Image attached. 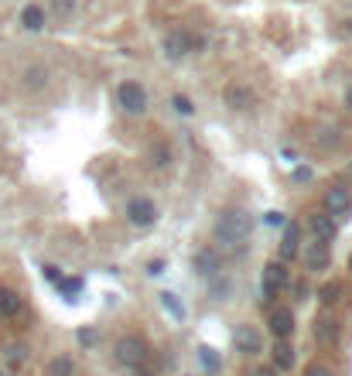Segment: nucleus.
<instances>
[{
  "label": "nucleus",
  "mask_w": 352,
  "mask_h": 376,
  "mask_svg": "<svg viewBox=\"0 0 352 376\" xmlns=\"http://www.w3.org/2000/svg\"><path fill=\"white\" fill-rule=\"evenodd\" d=\"M147 342L140 339V335H123L120 342H116V363H123L127 370H140L144 363H147Z\"/></svg>",
  "instance_id": "3"
},
{
  "label": "nucleus",
  "mask_w": 352,
  "mask_h": 376,
  "mask_svg": "<svg viewBox=\"0 0 352 376\" xmlns=\"http://www.w3.org/2000/svg\"><path fill=\"white\" fill-rule=\"evenodd\" d=\"M151 161L158 164V168H168V164H171V147H168V144H161V140H158V144H154V147H151Z\"/></svg>",
  "instance_id": "24"
},
{
  "label": "nucleus",
  "mask_w": 352,
  "mask_h": 376,
  "mask_svg": "<svg viewBox=\"0 0 352 376\" xmlns=\"http://www.w3.org/2000/svg\"><path fill=\"white\" fill-rule=\"evenodd\" d=\"M267 222H271V226H280V222H284V215H280V213H267Z\"/></svg>",
  "instance_id": "35"
},
{
  "label": "nucleus",
  "mask_w": 352,
  "mask_h": 376,
  "mask_svg": "<svg viewBox=\"0 0 352 376\" xmlns=\"http://www.w3.org/2000/svg\"><path fill=\"white\" fill-rule=\"evenodd\" d=\"M72 7H76L72 0H55V11H58L62 18H69V14H72Z\"/></svg>",
  "instance_id": "28"
},
{
  "label": "nucleus",
  "mask_w": 352,
  "mask_h": 376,
  "mask_svg": "<svg viewBox=\"0 0 352 376\" xmlns=\"http://www.w3.org/2000/svg\"><path fill=\"white\" fill-rule=\"evenodd\" d=\"M304 264H308V270L328 267V243H322V240L311 243V246H308V253H304Z\"/></svg>",
  "instance_id": "15"
},
{
  "label": "nucleus",
  "mask_w": 352,
  "mask_h": 376,
  "mask_svg": "<svg viewBox=\"0 0 352 376\" xmlns=\"http://www.w3.org/2000/svg\"><path fill=\"white\" fill-rule=\"evenodd\" d=\"M127 222L137 226V229H147V226H154L158 222V206L151 202V199H130L127 202Z\"/></svg>",
  "instance_id": "6"
},
{
  "label": "nucleus",
  "mask_w": 352,
  "mask_h": 376,
  "mask_svg": "<svg viewBox=\"0 0 352 376\" xmlns=\"http://www.w3.org/2000/svg\"><path fill=\"white\" fill-rule=\"evenodd\" d=\"M161 304L168 308V311H171V315H175V318H178V322L185 318V308H182V304L175 301V295H168V291H164V295H161Z\"/></svg>",
  "instance_id": "26"
},
{
  "label": "nucleus",
  "mask_w": 352,
  "mask_h": 376,
  "mask_svg": "<svg viewBox=\"0 0 352 376\" xmlns=\"http://www.w3.org/2000/svg\"><path fill=\"white\" fill-rule=\"evenodd\" d=\"M4 359H7V370H11V373H18V370L27 363V346H21V342H11V346H7V352H4Z\"/></svg>",
  "instance_id": "18"
},
{
  "label": "nucleus",
  "mask_w": 352,
  "mask_h": 376,
  "mask_svg": "<svg viewBox=\"0 0 352 376\" xmlns=\"http://www.w3.org/2000/svg\"><path fill=\"white\" fill-rule=\"evenodd\" d=\"M116 100H120V107L127 109L130 116H140V113L147 109V89H144L140 82H120Z\"/></svg>",
  "instance_id": "5"
},
{
  "label": "nucleus",
  "mask_w": 352,
  "mask_h": 376,
  "mask_svg": "<svg viewBox=\"0 0 352 376\" xmlns=\"http://www.w3.org/2000/svg\"><path fill=\"white\" fill-rule=\"evenodd\" d=\"M349 209H352L349 192H346L342 185L328 188V192H325V215H332V219L339 222V219H346V215H349Z\"/></svg>",
  "instance_id": "9"
},
{
  "label": "nucleus",
  "mask_w": 352,
  "mask_h": 376,
  "mask_svg": "<svg viewBox=\"0 0 352 376\" xmlns=\"http://www.w3.org/2000/svg\"><path fill=\"white\" fill-rule=\"evenodd\" d=\"M339 295H342V284H339V281H328L325 288L318 291V301H322L325 308H332V304L339 301Z\"/></svg>",
  "instance_id": "23"
},
{
  "label": "nucleus",
  "mask_w": 352,
  "mask_h": 376,
  "mask_svg": "<svg viewBox=\"0 0 352 376\" xmlns=\"http://www.w3.org/2000/svg\"><path fill=\"white\" fill-rule=\"evenodd\" d=\"M298 253H301V226L298 222H287V226H284V236H280V264L298 260Z\"/></svg>",
  "instance_id": "10"
},
{
  "label": "nucleus",
  "mask_w": 352,
  "mask_h": 376,
  "mask_svg": "<svg viewBox=\"0 0 352 376\" xmlns=\"http://www.w3.org/2000/svg\"><path fill=\"white\" fill-rule=\"evenodd\" d=\"M250 233H253V219H250L243 209H226V213H219L216 226H212V236H216V243L222 250H233V246L246 243Z\"/></svg>",
  "instance_id": "1"
},
{
  "label": "nucleus",
  "mask_w": 352,
  "mask_h": 376,
  "mask_svg": "<svg viewBox=\"0 0 352 376\" xmlns=\"http://www.w3.org/2000/svg\"><path fill=\"white\" fill-rule=\"evenodd\" d=\"M195 267H198V274H209V277H212L219 270V257L212 250H198V253H195Z\"/></svg>",
  "instance_id": "20"
},
{
  "label": "nucleus",
  "mask_w": 352,
  "mask_h": 376,
  "mask_svg": "<svg viewBox=\"0 0 352 376\" xmlns=\"http://www.w3.org/2000/svg\"><path fill=\"white\" fill-rule=\"evenodd\" d=\"M267 328H271L273 339H291V332H295V311H291L287 304L271 308V315H267Z\"/></svg>",
  "instance_id": "8"
},
{
  "label": "nucleus",
  "mask_w": 352,
  "mask_h": 376,
  "mask_svg": "<svg viewBox=\"0 0 352 376\" xmlns=\"http://www.w3.org/2000/svg\"><path fill=\"white\" fill-rule=\"evenodd\" d=\"M198 363H202V370H205V373H219V370H222L219 352L209 349V346H202V349H198Z\"/></svg>",
  "instance_id": "21"
},
{
  "label": "nucleus",
  "mask_w": 352,
  "mask_h": 376,
  "mask_svg": "<svg viewBox=\"0 0 352 376\" xmlns=\"http://www.w3.org/2000/svg\"><path fill=\"white\" fill-rule=\"evenodd\" d=\"M287 284H291V270H287V264H280V260L267 264L264 274H260V308H271V301L280 295Z\"/></svg>",
  "instance_id": "2"
},
{
  "label": "nucleus",
  "mask_w": 352,
  "mask_h": 376,
  "mask_svg": "<svg viewBox=\"0 0 352 376\" xmlns=\"http://www.w3.org/2000/svg\"><path fill=\"white\" fill-rule=\"evenodd\" d=\"M79 288H82L79 277H72V281H58V291H62V295H76Z\"/></svg>",
  "instance_id": "27"
},
{
  "label": "nucleus",
  "mask_w": 352,
  "mask_h": 376,
  "mask_svg": "<svg viewBox=\"0 0 352 376\" xmlns=\"http://www.w3.org/2000/svg\"><path fill=\"white\" fill-rule=\"evenodd\" d=\"M161 270H164V260H151V264H147V274H151V277H158Z\"/></svg>",
  "instance_id": "32"
},
{
  "label": "nucleus",
  "mask_w": 352,
  "mask_h": 376,
  "mask_svg": "<svg viewBox=\"0 0 352 376\" xmlns=\"http://www.w3.org/2000/svg\"><path fill=\"white\" fill-rule=\"evenodd\" d=\"M45 376H76V359L72 356H52L45 366Z\"/></svg>",
  "instance_id": "16"
},
{
  "label": "nucleus",
  "mask_w": 352,
  "mask_h": 376,
  "mask_svg": "<svg viewBox=\"0 0 352 376\" xmlns=\"http://www.w3.org/2000/svg\"><path fill=\"white\" fill-rule=\"evenodd\" d=\"M79 342L82 346H93V342H96V332H93V328H79Z\"/></svg>",
  "instance_id": "29"
},
{
  "label": "nucleus",
  "mask_w": 352,
  "mask_h": 376,
  "mask_svg": "<svg viewBox=\"0 0 352 376\" xmlns=\"http://www.w3.org/2000/svg\"><path fill=\"white\" fill-rule=\"evenodd\" d=\"M45 277H48V281H52V284H58V281H62V274H58V267H52V264H48V267H45Z\"/></svg>",
  "instance_id": "33"
},
{
  "label": "nucleus",
  "mask_w": 352,
  "mask_h": 376,
  "mask_svg": "<svg viewBox=\"0 0 352 376\" xmlns=\"http://www.w3.org/2000/svg\"><path fill=\"white\" fill-rule=\"evenodd\" d=\"M335 335H339V322L322 318V322L315 325V339H318V342H335Z\"/></svg>",
  "instance_id": "22"
},
{
  "label": "nucleus",
  "mask_w": 352,
  "mask_h": 376,
  "mask_svg": "<svg viewBox=\"0 0 352 376\" xmlns=\"http://www.w3.org/2000/svg\"><path fill=\"white\" fill-rule=\"evenodd\" d=\"M137 376H147V373H137Z\"/></svg>",
  "instance_id": "38"
},
{
  "label": "nucleus",
  "mask_w": 352,
  "mask_h": 376,
  "mask_svg": "<svg viewBox=\"0 0 352 376\" xmlns=\"http://www.w3.org/2000/svg\"><path fill=\"white\" fill-rule=\"evenodd\" d=\"M349 267H352V260H349Z\"/></svg>",
  "instance_id": "40"
},
{
  "label": "nucleus",
  "mask_w": 352,
  "mask_h": 376,
  "mask_svg": "<svg viewBox=\"0 0 352 376\" xmlns=\"http://www.w3.org/2000/svg\"><path fill=\"white\" fill-rule=\"evenodd\" d=\"M202 48H205V41H202V38H191L189 31H171V34L164 38V55H168L171 62L185 58L189 52H202Z\"/></svg>",
  "instance_id": "4"
},
{
  "label": "nucleus",
  "mask_w": 352,
  "mask_h": 376,
  "mask_svg": "<svg viewBox=\"0 0 352 376\" xmlns=\"http://www.w3.org/2000/svg\"><path fill=\"white\" fill-rule=\"evenodd\" d=\"M304 376H332L325 370V366H318V363H315V366H308V370H304Z\"/></svg>",
  "instance_id": "30"
},
{
  "label": "nucleus",
  "mask_w": 352,
  "mask_h": 376,
  "mask_svg": "<svg viewBox=\"0 0 352 376\" xmlns=\"http://www.w3.org/2000/svg\"><path fill=\"white\" fill-rule=\"evenodd\" d=\"M291 366H295L291 342H287V339H277V346H273V370H277V373H287Z\"/></svg>",
  "instance_id": "12"
},
{
  "label": "nucleus",
  "mask_w": 352,
  "mask_h": 376,
  "mask_svg": "<svg viewBox=\"0 0 352 376\" xmlns=\"http://www.w3.org/2000/svg\"><path fill=\"white\" fill-rule=\"evenodd\" d=\"M346 107H349V113H352V86L346 89Z\"/></svg>",
  "instance_id": "36"
},
{
  "label": "nucleus",
  "mask_w": 352,
  "mask_h": 376,
  "mask_svg": "<svg viewBox=\"0 0 352 376\" xmlns=\"http://www.w3.org/2000/svg\"><path fill=\"white\" fill-rule=\"evenodd\" d=\"M0 376H7V373H0Z\"/></svg>",
  "instance_id": "39"
},
{
  "label": "nucleus",
  "mask_w": 352,
  "mask_h": 376,
  "mask_svg": "<svg viewBox=\"0 0 352 376\" xmlns=\"http://www.w3.org/2000/svg\"><path fill=\"white\" fill-rule=\"evenodd\" d=\"M21 295L18 291H11V288H0V315L4 318H18L21 315Z\"/></svg>",
  "instance_id": "14"
},
{
  "label": "nucleus",
  "mask_w": 352,
  "mask_h": 376,
  "mask_svg": "<svg viewBox=\"0 0 352 376\" xmlns=\"http://www.w3.org/2000/svg\"><path fill=\"white\" fill-rule=\"evenodd\" d=\"M250 376H277L273 366H257V370H250Z\"/></svg>",
  "instance_id": "31"
},
{
  "label": "nucleus",
  "mask_w": 352,
  "mask_h": 376,
  "mask_svg": "<svg viewBox=\"0 0 352 376\" xmlns=\"http://www.w3.org/2000/svg\"><path fill=\"white\" fill-rule=\"evenodd\" d=\"M41 86H48V69L45 65H31V69H25V89H41Z\"/></svg>",
  "instance_id": "19"
},
{
  "label": "nucleus",
  "mask_w": 352,
  "mask_h": 376,
  "mask_svg": "<svg viewBox=\"0 0 352 376\" xmlns=\"http://www.w3.org/2000/svg\"><path fill=\"white\" fill-rule=\"evenodd\" d=\"M226 107L229 109H250L253 107V93L246 86H226Z\"/></svg>",
  "instance_id": "13"
},
{
  "label": "nucleus",
  "mask_w": 352,
  "mask_h": 376,
  "mask_svg": "<svg viewBox=\"0 0 352 376\" xmlns=\"http://www.w3.org/2000/svg\"><path fill=\"white\" fill-rule=\"evenodd\" d=\"M21 25H25L27 31H41V27H45V7L27 4L25 11H21Z\"/></svg>",
  "instance_id": "17"
},
{
  "label": "nucleus",
  "mask_w": 352,
  "mask_h": 376,
  "mask_svg": "<svg viewBox=\"0 0 352 376\" xmlns=\"http://www.w3.org/2000/svg\"><path fill=\"white\" fill-rule=\"evenodd\" d=\"M346 31H349V34H352V21H349V25H346Z\"/></svg>",
  "instance_id": "37"
},
{
  "label": "nucleus",
  "mask_w": 352,
  "mask_h": 376,
  "mask_svg": "<svg viewBox=\"0 0 352 376\" xmlns=\"http://www.w3.org/2000/svg\"><path fill=\"white\" fill-rule=\"evenodd\" d=\"M295 182H301V185L311 182V171H308V168H298V171H295Z\"/></svg>",
  "instance_id": "34"
},
{
  "label": "nucleus",
  "mask_w": 352,
  "mask_h": 376,
  "mask_svg": "<svg viewBox=\"0 0 352 376\" xmlns=\"http://www.w3.org/2000/svg\"><path fill=\"white\" fill-rule=\"evenodd\" d=\"M171 107H175V113H182V116H191V113H195L191 100L189 96H182V93H178V96H171Z\"/></svg>",
  "instance_id": "25"
},
{
  "label": "nucleus",
  "mask_w": 352,
  "mask_h": 376,
  "mask_svg": "<svg viewBox=\"0 0 352 376\" xmlns=\"http://www.w3.org/2000/svg\"><path fill=\"white\" fill-rule=\"evenodd\" d=\"M308 226H311V233H315V240H322V243H332L335 240V233H339V222H335V219H332V215H311V222H308Z\"/></svg>",
  "instance_id": "11"
},
{
  "label": "nucleus",
  "mask_w": 352,
  "mask_h": 376,
  "mask_svg": "<svg viewBox=\"0 0 352 376\" xmlns=\"http://www.w3.org/2000/svg\"><path fill=\"white\" fill-rule=\"evenodd\" d=\"M233 346H236V352H243V356H257V352L264 349V335H260L257 325H236Z\"/></svg>",
  "instance_id": "7"
}]
</instances>
